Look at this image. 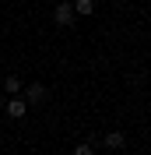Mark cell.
<instances>
[{"mask_svg":"<svg viewBox=\"0 0 151 155\" xmlns=\"http://www.w3.org/2000/svg\"><path fill=\"white\" fill-rule=\"evenodd\" d=\"M42 99H46V88L39 85V81L25 88V102H32V106H35V102H42Z\"/></svg>","mask_w":151,"mask_h":155,"instance_id":"obj_4","label":"cell"},{"mask_svg":"<svg viewBox=\"0 0 151 155\" xmlns=\"http://www.w3.org/2000/svg\"><path fill=\"white\" fill-rule=\"evenodd\" d=\"M4 92H7V95H14V92H21V78H18V74H11L7 81H4Z\"/></svg>","mask_w":151,"mask_h":155,"instance_id":"obj_6","label":"cell"},{"mask_svg":"<svg viewBox=\"0 0 151 155\" xmlns=\"http://www.w3.org/2000/svg\"><path fill=\"white\" fill-rule=\"evenodd\" d=\"M74 155H95V152H92V145H88V141H81V145L74 148Z\"/></svg>","mask_w":151,"mask_h":155,"instance_id":"obj_7","label":"cell"},{"mask_svg":"<svg viewBox=\"0 0 151 155\" xmlns=\"http://www.w3.org/2000/svg\"><path fill=\"white\" fill-rule=\"evenodd\" d=\"M74 18H77V14H74L70 4H56V11H53V21H56V25H70Z\"/></svg>","mask_w":151,"mask_h":155,"instance_id":"obj_1","label":"cell"},{"mask_svg":"<svg viewBox=\"0 0 151 155\" xmlns=\"http://www.w3.org/2000/svg\"><path fill=\"white\" fill-rule=\"evenodd\" d=\"M4 109H7V116L21 120V116H25V109H28V102H25V99H11V102H4Z\"/></svg>","mask_w":151,"mask_h":155,"instance_id":"obj_2","label":"cell"},{"mask_svg":"<svg viewBox=\"0 0 151 155\" xmlns=\"http://www.w3.org/2000/svg\"><path fill=\"white\" fill-rule=\"evenodd\" d=\"M102 141H105V148H113V152H120V148L127 145V134H123V130H109V134H105Z\"/></svg>","mask_w":151,"mask_h":155,"instance_id":"obj_3","label":"cell"},{"mask_svg":"<svg viewBox=\"0 0 151 155\" xmlns=\"http://www.w3.org/2000/svg\"><path fill=\"white\" fill-rule=\"evenodd\" d=\"M70 7H74V14H81V18H88V14L95 11V0H74Z\"/></svg>","mask_w":151,"mask_h":155,"instance_id":"obj_5","label":"cell"},{"mask_svg":"<svg viewBox=\"0 0 151 155\" xmlns=\"http://www.w3.org/2000/svg\"><path fill=\"white\" fill-rule=\"evenodd\" d=\"M0 109H4V95H0Z\"/></svg>","mask_w":151,"mask_h":155,"instance_id":"obj_8","label":"cell"}]
</instances>
